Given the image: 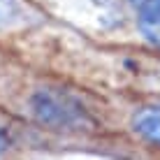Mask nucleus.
Returning a JSON list of instances; mask_svg holds the SVG:
<instances>
[{
  "label": "nucleus",
  "instance_id": "f257e3e1",
  "mask_svg": "<svg viewBox=\"0 0 160 160\" xmlns=\"http://www.w3.org/2000/svg\"><path fill=\"white\" fill-rule=\"evenodd\" d=\"M132 125H135V132H139L144 139L153 142V144H160V104L142 109L135 116Z\"/></svg>",
  "mask_w": 160,
  "mask_h": 160
},
{
  "label": "nucleus",
  "instance_id": "f03ea898",
  "mask_svg": "<svg viewBox=\"0 0 160 160\" xmlns=\"http://www.w3.org/2000/svg\"><path fill=\"white\" fill-rule=\"evenodd\" d=\"M139 16H160V0H132Z\"/></svg>",
  "mask_w": 160,
  "mask_h": 160
},
{
  "label": "nucleus",
  "instance_id": "7ed1b4c3",
  "mask_svg": "<svg viewBox=\"0 0 160 160\" xmlns=\"http://www.w3.org/2000/svg\"><path fill=\"white\" fill-rule=\"evenodd\" d=\"M2 146H5V137L0 135V148H2Z\"/></svg>",
  "mask_w": 160,
  "mask_h": 160
}]
</instances>
